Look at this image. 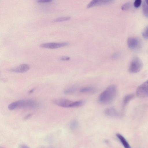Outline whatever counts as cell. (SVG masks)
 <instances>
[{
    "label": "cell",
    "instance_id": "6da1fadb",
    "mask_svg": "<svg viewBox=\"0 0 148 148\" xmlns=\"http://www.w3.org/2000/svg\"><path fill=\"white\" fill-rule=\"evenodd\" d=\"M117 88L114 85L108 87L99 95L98 100L99 103L103 105L111 103L114 100L116 95Z\"/></svg>",
    "mask_w": 148,
    "mask_h": 148
},
{
    "label": "cell",
    "instance_id": "7a4b0ae2",
    "mask_svg": "<svg viewBox=\"0 0 148 148\" xmlns=\"http://www.w3.org/2000/svg\"><path fill=\"white\" fill-rule=\"evenodd\" d=\"M38 106V103L36 101L31 99L18 101L13 102L8 106V108L12 110L18 108L33 109L36 108Z\"/></svg>",
    "mask_w": 148,
    "mask_h": 148
},
{
    "label": "cell",
    "instance_id": "3957f363",
    "mask_svg": "<svg viewBox=\"0 0 148 148\" xmlns=\"http://www.w3.org/2000/svg\"><path fill=\"white\" fill-rule=\"evenodd\" d=\"M143 67V63L139 58H134L130 63L129 68V71L132 73H137L140 71Z\"/></svg>",
    "mask_w": 148,
    "mask_h": 148
},
{
    "label": "cell",
    "instance_id": "277c9868",
    "mask_svg": "<svg viewBox=\"0 0 148 148\" xmlns=\"http://www.w3.org/2000/svg\"><path fill=\"white\" fill-rule=\"evenodd\" d=\"M136 93L137 95L140 98H144L148 96V80L138 87L136 90Z\"/></svg>",
    "mask_w": 148,
    "mask_h": 148
},
{
    "label": "cell",
    "instance_id": "5b68a950",
    "mask_svg": "<svg viewBox=\"0 0 148 148\" xmlns=\"http://www.w3.org/2000/svg\"><path fill=\"white\" fill-rule=\"evenodd\" d=\"M69 44L68 42H49L41 44L40 46L44 48L55 49L67 46Z\"/></svg>",
    "mask_w": 148,
    "mask_h": 148
},
{
    "label": "cell",
    "instance_id": "8992f818",
    "mask_svg": "<svg viewBox=\"0 0 148 148\" xmlns=\"http://www.w3.org/2000/svg\"><path fill=\"white\" fill-rule=\"evenodd\" d=\"M73 101L65 99H58L53 101V103L59 106L65 108H71Z\"/></svg>",
    "mask_w": 148,
    "mask_h": 148
},
{
    "label": "cell",
    "instance_id": "52a82bcc",
    "mask_svg": "<svg viewBox=\"0 0 148 148\" xmlns=\"http://www.w3.org/2000/svg\"><path fill=\"white\" fill-rule=\"evenodd\" d=\"M127 44L129 47L132 49H137L139 46L140 42L138 39L134 37H131L128 38Z\"/></svg>",
    "mask_w": 148,
    "mask_h": 148
},
{
    "label": "cell",
    "instance_id": "ba28073f",
    "mask_svg": "<svg viewBox=\"0 0 148 148\" xmlns=\"http://www.w3.org/2000/svg\"><path fill=\"white\" fill-rule=\"evenodd\" d=\"M29 69V67L28 65L23 64L11 68L9 69V71L14 73H24L28 71Z\"/></svg>",
    "mask_w": 148,
    "mask_h": 148
},
{
    "label": "cell",
    "instance_id": "9c48e42d",
    "mask_svg": "<svg viewBox=\"0 0 148 148\" xmlns=\"http://www.w3.org/2000/svg\"><path fill=\"white\" fill-rule=\"evenodd\" d=\"M113 1H114L112 0H93L88 3L87 8H89L98 5L109 4Z\"/></svg>",
    "mask_w": 148,
    "mask_h": 148
},
{
    "label": "cell",
    "instance_id": "30bf717a",
    "mask_svg": "<svg viewBox=\"0 0 148 148\" xmlns=\"http://www.w3.org/2000/svg\"><path fill=\"white\" fill-rule=\"evenodd\" d=\"M104 113L106 115L110 117H117L119 115L116 110L113 107L106 108L104 110Z\"/></svg>",
    "mask_w": 148,
    "mask_h": 148
},
{
    "label": "cell",
    "instance_id": "8fae6325",
    "mask_svg": "<svg viewBox=\"0 0 148 148\" xmlns=\"http://www.w3.org/2000/svg\"><path fill=\"white\" fill-rule=\"evenodd\" d=\"M116 136L124 148H131L129 143L123 135L117 133L116 134Z\"/></svg>",
    "mask_w": 148,
    "mask_h": 148
},
{
    "label": "cell",
    "instance_id": "7c38bea8",
    "mask_svg": "<svg viewBox=\"0 0 148 148\" xmlns=\"http://www.w3.org/2000/svg\"><path fill=\"white\" fill-rule=\"evenodd\" d=\"M79 91L82 93H94L96 91V89L92 87H86L81 88Z\"/></svg>",
    "mask_w": 148,
    "mask_h": 148
},
{
    "label": "cell",
    "instance_id": "4fadbf2b",
    "mask_svg": "<svg viewBox=\"0 0 148 148\" xmlns=\"http://www.w3.org/2000/svg\"><path fill=\"white\" fill-rule=\"evenodd\" d=\"M77 90L75 87H71L65 89L64 91V93L66 95H70L74 93Z\"/></svg>",
    "mask_w": 148,
    "mask_h": 148
},
{
    "label": "cell",
    "instance_id": "5bb4252c",
    "mask_svg": "<svg viewBox=\"0 0 148 148\" xmlns=\"http://www.w3.org/2000/svg\"><path fill=\"white\" fill-rule=\"evenodd\" d=\"M143 13L145 16L148 18V5L144 1L143 4Z\"/></svg>",
    "mask_w": 148,
    "mask_h": 148
},
{
    "label": "cell",
    "instance_id": "9a60e30c",
    "mask_svg": "<svg viewBox=\"0 0 148 148\" xmlns=\"http://www.w3.org/2000/svg\"><path fill=\"white\" fill-rule=\"evenodd\" d=\"M133 94L128 95L125 96L124 98L123 101V105L124 106L131 100L133 97Z\"/></svg>",
    "mask_w": 148,
    "mask_h": 148
},
{
    "label": "cell",
    "instance_id": "2e32d148",
    "mask_svg": "<svg viewBox=\"0 0 148 148\" xmlns=\"http://www.w3.org/2000/svg\"><path fill=\"white\" fill-rule=\"evenodd\" d=\"M84 103V101L83 100L73 101L71 106V108H76L82 106Z\"/></svg>",
    "mask_w": 148,
    "mask_h": 148
},
{
    "label": "cell",
    "instance_id": "e0dca14e",
    "mask_svg": "<svg viewBox=\"0 0 148 148\" xmlns=\"http://www.w3.org/2000/svg\"><path fill=\"white\" fill-rule=\"evenodd\" d=\"M71 17L70 16H64L57 18L53 20L52 22H62L70 20Z\"/></svg>",
    "mask_w": 148,
    "mask_h": 148
},
{
    "label": "cell",
    "instance_id": "ac0fdd59",
    "mask_svg": "<svg viewBox=\"0 0 148 148\" xmlns=\"http://www.w3.org/2000/svg\"><path fill=\"white\" fill-rule=\"evenodd\" d=\"M78 126V123L76 121H72L70 124V127L71 128L74 129L77 128Z\"/></svg>",
    "mask_w": 148,
    "mask_h": 148
},
{
    "label": "cell",
    "instance_id": "d6986e66",
    "mask_svg": "<svg viewBox=\"0 0 148 148\" xmlns=\"http://www.w3.org/2000/svg\"><path fill=\"white\" fill-rule=\"evenodd\" d=\"M131 6L130 3H125L121 6V9L123 10H125L128 9Z\"/></svg>",
    "mask_w": 148,
    "mask_h": 148
},
{
    "label": "cell",
    "instance_id": "ffe728a7",
    "mask_svg": "<svg viewBox=\"0 0 148 148\" xmlns=\"http://www.w3.org/2000/svg\"><path fill=\"white\" fill-rule=\"evenodd\" d=\"M142 35L144 38L148 39V26L143 32Z\"/></svg>",
    "mask_w": 148,
    "mask_h": 148
},
{
    "label": "cell",
    "instance_id": "44dd1931",
    "mask_svg": "<svg viewBox=\"0 0 148 148\" xmlns=\"http://www.w3.org/2000/svg\"><path fill=\"white\" fill-rule=\"evenodd\" d=\"M142 1L140 0H136L135 1L134 5L135 8H138L141 5Z\"/></svg>",
    "mask_w": 148,
    "mask_h": 148
},
{
    "label": "cell",
    "instance_id": "7402d4cb",
    "mask_svg": "<svg viewBox=\"0 0 148 148\" xmlns=\"http://www.w3.org/2000/svg\"><path fill=\"white\" fill-rule=\"evenodd\" d=\"M70 59V58L67 56H63L60 58V59L61 60H68Z\"/></svg>",
    "mask_w": 148,
    "mask_h": 148
},
{
    "label": "cell",
    "instance_id": "603a6c76",
    "mask_svg": "<svg viewBox=\"0 0 148 148\" xmlns=\"http://www.w3.org/2000/svg\"><path fill=\"white\" fill-rule=\"evenodd\" d=\"M51 0H38L37 1L38 3H46L50 2L52 1Z\"/></svg>",
    "mask_w": 148,
    "mask_h": 148
},
{
    "label": "cell",
    "instance_id": "cb8c5ba5",
    "mask_svg": "<svg viewBox=\"0 0 148 148\" xmlns=\"http://www.w3.org/2000/svg\"><path fill=\"white\" fill-rule=\"evenodd\" d=\"M117 55L116 54H114L112 56V58L113 59H115L117 58Z\"/></svg>",
    "mask_w": 148,
    "mask_h": 148
},
{
    "label": "cell",
    "instance_id": "d4e9b609",
    "mask_svg": "<svg viewBox=\"0 0 148 148\" xmlns=\"http://www.w3.org/2000/svg\"><path fill=\"white\" fill-rule=\"evenodd\" d=\"M31 116V114H28L24 117V119H27L29 118Z\"/></svg>",
    "mask_w": 148,
    "mask_h": 148
},
{
    "label": "cell",
    "instance_id": "484cf974",
    "mask_svg": "<svg viewBox=\"0 0 148 148\" xmlns=\"http://www.w3.org/2000/svg\"><path fill=\"white\" fill-rule=\"evenodd\" d=\"M34 89H32L30 91H29V94L33 92L34 91Z\"/></svg>",
    "mask_w": 148,
    "mask_h": 148
},
{
    "label": "cell",
    "instance_id": "4316f807",
    "mask_svg": "<svg viewBox=\"0 0 148 148\" xmlns=\"http://www.w3.org/2000/svg\"><path fill=\"white\" fill-rule=\"evenodd\" d=\"M146 4L148 5V0L145 1Z\"/></svg>",
    "mask_w": 148,
    "mask_h": 148
}]
</instances>
